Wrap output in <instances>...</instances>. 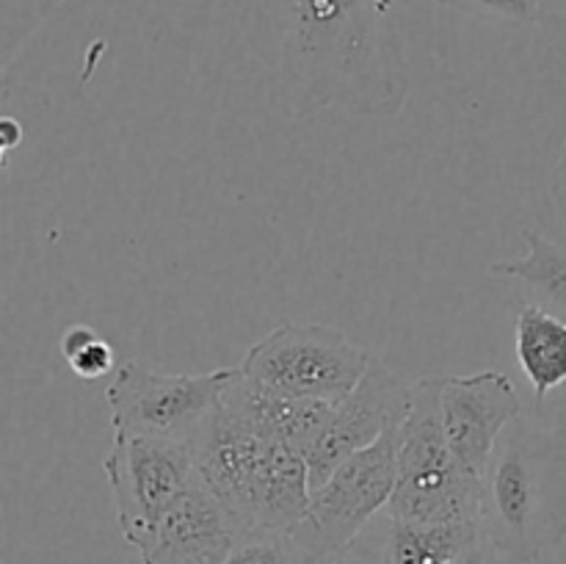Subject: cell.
<instances>
[{"label":"cell","instance_id":"obj_1","mask_svg":"<svg viewBox=\"0 0 566 564\" xmlns=\"http://www.w3.org/2000/svg\"><path fill=\"white\" fill-rule=\"evenodd\" d=\"M276 77L304 114L337 108L396 116L409 75L396 42V0H260Z\"/></svg>","mask_w":566,"mask_h":564},{"label":"cell","instance_id":"obj_2","mask_svg":"<svg viewBox=\"0 0 566 564\" xmlns=\"http://www.w3.org/2000/svg\"><path fill=\"white\" fill-rule=\"evenodd\" d=\"M481 529L501 556L539 562L566 540V426L514 418L481 476Z\"/></svg>","mask_w":566,"mask_h":564},{"label":"cell","instance_id":"obj_3","mask_svg":"<svg viewBox=\"0 0 566 564\" xmlns=\"http://www.w3.org/2000/svg\"><path fill=\"white\" fill-rule=\"evenodd\" d=\"M191 446L199 479L230 512L241 536L296 529L310 503L302 451L243 429L221 407Z\"/></svg>","mask_w":566,"mask_h":564},{"label":"cell","instance_id":"obj_4","mask_svg":"<svg viewBox=\"0 0 566 564\" xmlns=\"http://www.w3.org/2000/svg\"><path fill=\"white\" fill-rule=\"evenodd\" d=\"M440 387L442 376H423L409 387L407 418L398 426L396 490L387 503L392 518L462 523L481 514V479L457 462L442 431Z\"/></svg>","mask_w":566,"mask_h":564},{"label":"cell","instance_id":"obj_5","mask_svg":"<svg viewBox=\"0 0 566 564\" xmlns=\"http://www.w3.org/2000/svg\"><path fill=\"white\" fill-rule=\"evenodd\" d=\"M370 359L335 326L287 321L260 337L238 368L260 385L335 407L357 387Z\"/></svg>","mask_w":566,"mask_h":564},{"label":"cell","instance_id":"obj_6","mask_svg":"<svg viewBox=\"0 0 566 564\" xmlns=\"http://www.w3.org/2000/svg\"><path fill=\"white\" fill-rule=\"evenodd\" d=\"M398 426L343 459L310 492L307 512L291 531L310 562L337 556L381 509H387L396 490Z\"/></svg>","mask_w":566,"mask_h":564},{"label":"cell","instance_id":"obj_7","mask_svg":"<svg viewBox=\"0 0 566 564\" xmlns=\"http://www.w3.org/2000/svg\"><path fill=\"white\" fill-rule=\"evenodd\" d=\"M235 370L158 374L138 359H125L105 387L111 431L193 442L219 409L221 393Z\"/></svg>","mask_w":566,"mask_h":564},{"label":"cell","instance_id":"obj_8","mask_svg":"<svg viewBox=\"0 0 566 564\" xmlns=\"http://www.w3.org/2000/svg\"><path fill=\"white\" fill-rule=\"evenodd\" d=\"M103 470L116 523L136 551L147 545L160 514L199 479L191 442L149 435H111Z\"/></svg>","mask_w":566,"mask_h":564},{"label":"cell","instance_id":"obj_9","mask_svg":"<svg viewBox=\"0 0 566 564\" xmlns=\"http://www.w3.org/2000/svg\"><path fill=\"white\" fill-rule=\"evenodd\" d=\"M409 387L396 370L379 357L370 359L368 370L343 401L329 409L324 429L304 451L310 473V492L346 457L363 451L385 431L401 424L409 409Z\"/></svg>","mask_w":566,"mask_h":564},{"label":"cell","instance_id":"obj_10","mask_svg":"<svg viewBox=\"0 0 566 564\" xmlns=\"http://www.w3.org/2000/svg\"><path fill=\"white\" fill-rule=\"evenodd\" d=\"M523 415L517 387L501 370L470 376H442L440 418L457 462L481 479L497 437Z\"/></svg>","mask_w":566,"mask_h":564},{"label":"cell","instance_id":"obj_11","mask_svg":"<svg viewBox=\"0 0 566 564\" xmlns=\"http://www.w3.org/2000/svg\"><path fill=\"white\" fill-rule=\"evenodd\" d=\"M241 529L202 479L193 481L155 525L142 564H224Z\"/></svg>","mask_w":566,"mask_h":564},{"label":"cell","instance_id":"obj_12","mask_svg":"<svg viewBox=\"0 0 566 564\" xmlns=\"http://www.w3.org/2000/svg\"><path fill=\"white\" fill-rule=\"evenodd\" d=\"M484 536L479 520L418 523L381 509L340 553L343 564H448Z\"/></svg>","mask_w":566,"mask_h":564},{"label":"cell","instance_id":"obj_13","mask_svg":"<svg viewBox=\"0 0 566 564\" xmlns=\"http://www.w3.org/2000/svg\"><path fill=\"white\" fill-rule=\"evenodd\" d=\"M219 407L243 429L304 453L324 429L332 404L291 396V393H282L276 387L260 385V382L243 376L238 368L221 393Z\"/></svg>","mask_w":566,"mask_h":564},{"label":"cell","instance_id":"obj_14","mask_svg":"<svg viewBox=\"0 0 566 564\" xmlns=\"http://www.w3.org/2000/svg\"><path fill=\"white\" fill-rule=\"evenodd\" d=\"M514 348L536 404L566 382V321L542 304L528 302L514 315Z\"/></svg>","mask_w":566,"mask_h":564},{"label":"cell","instance_id":"obj_15","mask_svg":"<svg viewBox=\"0 0 566 564\" xmlns=\"http://www.w3.org/2000/svg\"><path fill=\"white\" fill-rule=\"evenodd\" d=\"M525 254L490 263V274L512 280L531 293V302L542 304L566 321V243L542 236L539 230H523Z\"/></svg>","mask_w":566,"mask_h":564},{"label":"cell","instance_id":"obj_16","mask_svg":"<svg viewBox=\"0 0 566 564\" xmlns=\"http://www.w3.org/2000/svg\"><path fill=\"white\" fill-rule=\"evenodd\" d=\"M59 346L66 365H70L77 379L97 382L108 376V370L114 368V348L92 326L72 324L70 330H64Z\"/></svg>","mask_w":566,"mask_h":564},{"label":"cell","instance_id":"obj_17","mask_svg":"<svg viewBox=\"0 0 566 564\" xmlns=\"http://www.w3.org/2000/svg\"><path fill=\"white\" fill-rule=\"evenodd\" d=\"M224 564H310L291 531H252L243 534Z\"/></svg>","mask_w":566,"mask_h":564},{"label":"cell","instance_id":"obj_18","mask_svg":"<svg viewBox=\"0 0 566 564\" xmlns=\"http://www.w3.org/2000/svg\"><path fill=\"white\" fill-rule=\"evenodd\" d=\"M440 3L448 9L468 11V14L517 22V25L542 20V0H440Z\"/></svg>","mask_w":566,"mask_h":564},{"label":"cell","instance_id":"obj_19","mask_svg":"<svg viewBox=\"0 0 566 564\" xmlns=\"http://www.w3.org/2000/svg\"><path fill=\"white\" fill-rule=\"evenodd\" d=\"M448 564H503V556L495 551V545L486 536H481L473 545L464 547L462 553H457Z\"/></svg>","mask_w":566,"mask_h":564},{"label":"cell","instance_id":"obj_20","mask_svg":"<svg viewBox=\"0 0 566 564\" xmlns=\"http://www.w3.org/2000/svg\"><path fill=\"white\" fill-rule=\"evenodd\" d=\"M551 199H553V208H556L558 219L564 221L566 227V144L558 155V164L553 166L551 171Z\"/></svg>","mask_w":566,"mask_h":564},{"label":"cell","instance_id":"obj_21","mask_svg":"<svg viewBox=\"0 0 566 564\" xmlns=\"http://www.w3.org/2000/svg\"><path fill=\"white\" fill-rule=\"evenodd\" d=\"M542 20L566 31V0H542Z\"/></svg>","mask_w":566,"mask_h":564},{"label":"cell","instance_id":"obj_22","mask_svg":"<svg viewBox=\"0 0 566 564\" xmlns=\"http://www.w3.org/2000/svg\"><path fill=\"white\" fill-rule=\"evenodd\" d=\"M310 564H343V562L337 556H332V558H318V562H310Z\"/></svg>","mask_w":566,"mask_h":564},{"label":"cell","instance_id":"obj_23","mask_svg":"<svg viewBox=\"0 0 566 564\" xmlns=\"http://www.w3.org/2000/svg\"><path fill=\"white\" fill-rule=\"evenodd\" d=\"M0 564H3V562H0Z\"/></svg>","mask_w":566,"mask_h":564}]
</instances>
